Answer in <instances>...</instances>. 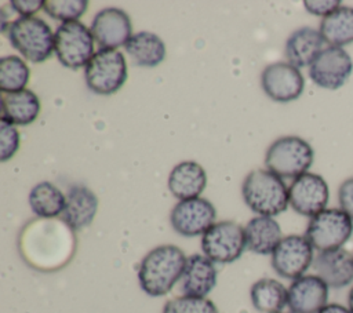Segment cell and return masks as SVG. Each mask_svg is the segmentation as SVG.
<instances>
[{
	"mask_svg": "<svg viewBox=\"0 0 353 313\" xmlns=\"http://www.w3.org/2000/svg\"><path fill=\"white\" fill-rule=\"evenodd\" d=\"M186 259L183 251L172 244L150 250L138 267V281L143 292L150 296L168 294L175 283L181 280Z\"/></svg>",
	"mask_w": 353,
	"mask_h": 313,
	"instance_id": "cell-1",
	"label": "cell"
},
{
	"mask_svg": "<svg viewBox=\"0 0 353 313\" xmlns=\"http://www.w3.org/2000/svg\"><path fill=\"white\" fill-rule=\"evenodd\" d=\"M241 193L248 208L262 216L279 215L290 204L285 183L269 170L248 172L243 181Z\"/></svg>",
	"mask_w": 353,
	"mask_h": 313,
	"instance_id": "cell-2",
	"label": "cell"
},
{
	"mask_svg": "<svg viewBox=\"0 0 353 313\" xmlns=\"http://www.w3.org/2000/svg\"><path fill=\"white\" fill-rule=\"evenodd\" d=\"M314 159V152L307 141L301 137L287 135L276 139L266 150V170L283 178H298L307 172Z\"/></svg>",
	"mask_w": 353,
	"mask_h": 313,
	"instance_id": "cell-3",
	"label": "cell"
},
{
	"mask_svg": "<svg viewBox=\"0 0 353 313\" xmlns=\"http://www.w3.org/2000/svg\"><path fill=\"white\" fill-rule=\"evenodd\" d=\"M8 37L12 47L33 63L44 62L54 51V33L39 17H19L12 21Z\"/></svg>",
	"mask_w": 353,
	"mask_h": 313,
	"instance_id": "cell-4",
	"label": "cell"
},
{
	"mask_svg": "<svg viewBox=\"0 0 353 313\" xmlns=\"http://www.w3.org/2000/svg\"><path fill=\"white\" fill-rule=\"evenodd\" d=\"M84 77L87 87L98 95L117 92L127 80V63L117 50L99 48L85 66Z\"/></svg>",
	"mask_w": 353,
	"mask_h": 313,
	"instance_id": "cell-5",
	"label": "cell"
},
{
	"mask_svg": "<svg viewBox=\"0 0 353 313\" xmlns=\"http://www.w3.org/2000/svg\"><path fill=\"white\" fill-rule=\"evenodd\" d=\"M353 233V219L341 208H325L310 218L305 237L319 252L342 248Z\"/></svg>",
	"mask_w": 353,
	"mask_h": 313,
	"instance_id": "cell-6",
	"label": "cell"
},
{
	"mask_svg": "<svg viewBox=\"0 0 353 313\" xmlns=\"http://www.w3.org/2000/svg\"><path fill=\"white\" fill-rule=\"evenodd\" d=\"M54 51L58 61L69 68L87 66L94 52V36L79 21L62 22L54 34Z\"/></svg>",
	"mask_w": 353,
	"mask_h": 313,
	"instance_id": "cell-7",
	"label": "cell"
},
{
	"mask_svg": "<svg viewBox=\"0 0 353 313\" xmlns=\"http://www.w3.org/2000/svg\"><path fill=\"white\" fill-rule=\"evenodd\" d=\"M247 247L244 229L233 221L214 223L201 237V250L212 262L230 263L237 261Z\"/></svg>",
	"mask_w": 353,
	"mask_h": 313,
	"instance_id": "cell-8",
	"label": "cell"
},
{
	"mask_svg": "<svg viewBox=\"0 0 353 313\" xmlns=\"http://www.w3.org/2000/svg\"><path fill=\"white\" fill-rule=\"evenodd\" d=\"M313 247L305 236L290 234L281 239L272 254V267L284 277L296 280L313 263Z\"/></svg>",
	"mask_w": 353,
	"mask_h": 313,
	"instance_id": "cell-9",
	"label": "cell"
},
{
	"mask_svg": "<svg viewBox=\"0 0 353 313\" xmlns=\"http://www.w3.org/2000/svg\"><path fill=\"white\" fill-rule=\"evenodd\" d=\"M353 72L352 57L341 47H325L310 63L309 77L325 90L341 88Z\"/></svg>",
	"mask_w": 353,
	"mask_h": 313,
	"instance_id": "cell-10",
	"label": "cell"
},
{
	"mask_svg": "<svg viewBox=\"0 0 353 313\" xmlns=\"http://www.w3.org/2000/svg\"><path fill=\"white\" fill-rule=\"evenodd\" d=\"M290 205L298 214L313 218L325 210L330 190L325 179L313 172H305L295 178L288 188Z\"/></svg>",
	"mask_w": 353,
	"mask_h": 313,
	"instance_id": "cell-11",
	"label": "cell"
},
{
	"mask_svg": "<svg viewBox=\"0 0 353 313\" xmlns=\"http://www.w3.org/2000/svg\"><path fill=\"white\" fill-rule=\"evenodd\" d=\"M215 218L216 211L214 205L203 197L176 203L170 215L174 230L185 237L204 234L215 223Z\"/></svg>",
	"mask_w": 353,
	"mask_h": 313,
	"instance_id": "cell-12",
	"label": "cell"
},
{
	"mask_svg": "<svg viewBox=\"0 0 353 313\" xmlns=\"http://www.w3.org/2000/svg\"><path fill=\"white\" fill-rule=\"evenodd\" d=\"M261 85L270 99L276 102H291L303 92L305 79L294 65L274 62L262 70Z\"/></svg>",
	"mask_w": 353,
	"mask_h": 313,
	"instance_id": "cell-13",
	"label": "cell"
},
{
	"mask_svg": "<svg viewBox=\"0 0 353 313\" xmlns=\"http://www.w3.org/2000/svg\"><path fill=\"white\" fill-rule=\"evenodd\" d=\"M90 30L101 48L116 50L125 46L132 36V23L128 14L121 8L106 7L94 17Z\"/></svg>",
	"mask_w": 353,
	"mask_h": 313,
	"instance_id": "cell-14",
	"label": "cell"
},
{
	"mask_svg": "<svg viewBox=\"0 0 353 313\" xmlns=\"http://www.w3.org/2000/svg\"><path fill=\"white\" fill-rule=\"evenodd\" d=\"M328 285L317 274L292 280L288 287L287 306L291 313H319L328 301Z\"/></svg>",
	"mask_w": 353,
	"mask_h": 313,
	"instance_id": "cell-15",
	"label": "cell"
},
{
	"mask_svg": "<svg viewBox=\"0 0 353 313\" xmlns=\"http://www.w3.org/2000/svg\"><path fill=\"white\" fill-rule=\"evenodd\" d=\"M312 265L330 288H343L353 281V255L343 248L319 252Z\"/></svg>",
	"mask_w": 353,
	"mask_h": 313,
	"instance_id": "cell-16",
	"label": "cell"
},
{
	"mask_svg": "<svg viewBox=\"0 0 353 313\" xmlns=\"http://www.w3.org/2000/svg\"><path fill=\"white\" fill-rule=\"evenodd\" d=\"M216 284V269L205 255L193 254L188 256L181 277V291L186 296L205 298Z\"/></svg>",
	"mask_w": 353,
	"mask_h": 313,
	"instance_id": "cell-17",
	"label": "cell"
},
{
	"mask_svg": "<svg viewBox=\"0 0 353 313\" xmlns=\"http://www.w3.org/2000/svg\"><path fill=\"white\" fill-rule=\"evenodd\" d=\"M98 197L91 189L84 185H72L66 193L62 219L72 230H80L91 225L98 211Z\"/></svg>",
	"mask_w": 353,
	"mask_h": 313,
	"instance_id": "cell-18",
	"label": "cell"
},
{
	"mask_svg": "<svg viewBox=\"0 0 353 313\" xmlns=\"http://www.w3.org/2000/svg\"><path fill=\"white\" fill-rule=\"evenodd\" d=\"M324 39L320 30L303 26L294 30L285 41V57L295 68L310 66L314 58L324 50Z\"/></svg>",
	"mask_w": 353,
	"mask_h": 313,
	"instance_id": "cell-19",
	"label": "cell"
},
{
	"mask_svg": "<svg viewBox=\"0 0 353 313\" xmlns=\"http://www.w3.org/2000/svg\"><path fill=\"white\" fill-rule=\"evenodd\" d=\"M205 185L207 174L204 168L192 160L178 163L168 176V189L181 201L199 197Z\"/></svg>",
	"mask_w": 353,
	"mask_h": 313,
	"instance_id": "cell-20",
	"label": "cell"
},
{
	"mask_svg": "<svg viewBox=\"0 0 353 313\" xmlns=\"http://www.w3.org/2000/svg\"><path fill=\"white\" fill-rule=\"evenodd\" d=\"M40 113V101L30 90L1 94V121L8 124L28 125Z\"/></svg>",
	"mask_w": 353,
	"mask_h": 313,
	"instance_id": "cell-21",
	"label": "cell"
},
{
	"mask_svg": "<svg viewBox=\"0 0 353 313\" xmlns=\"http://www.w3.org/2000/svg\"><path fill=\"white\" fill-rule=\"evenodd\" d=\"M247 248L259 255L273 254L281 241V228L272 216H255L244 228Z\"/></svg>",
	"mask_w": 353,
	"mask_h": 313,
	"instance_id": "cell-22",
	"label": "cell"
},
{
	"mask_svg": "<svg viewBox=\"0 0 353 313\" xmlns=\"http://www.w3.org/2000/svg\"><path fill=\"white\" fill-rule=\"evenodd\" d=\"M132 63L142 68H154L165 58L164 41L152 32H138L124 46Z\"/></svg>",
	"mask_w": 353,
	"mask_h": 313,
	"instance_id": "cell-23",
	"label": "cell"
},
{
	"mask_svg": "<svg viewBox=\"0 0 353 313\" xmlns=\"http://www.w3.org/2000/svg\"><path fill=\"white\" fill-rule=\"evenodd\" d=\"M320 33L331 47H343L353 43V7L341 6L336 11L323 18Z\"/></svg>",
	"mask_w": 353,
	"mask_h": 313,
	"instance_id": "cell-24",
	"label": "cell"
},
{
	"mask_svg": "<svg viewBox=\"0 0 353 313\" xmlns=\"http://www.w3.org/2000/svg\"><path fill=\"white\" fill-rule=\"evenodd\" d=\"M29 204L37 216L51 219L61 215L66 205V196L51 182H39L29 193Z\"/></svg>",
	"mask_w": 353,
	"mask_h": 313,
	"instance_id": "cell-25",
	"label": "cell"
},
{
	"mask_svg": "<svg viewBox=\"0 0 353 313\" xmlns=\"http://www.w3.org/2000/svg\"><path fill=\"white\" fill-rule=\"evenodd\" d=\"M252 306L261 313H277L287 305L288 290L274 279H261L251 285Z\"/></svg>",
	"mask_w": 353,
	"mask_h": 313,
	"instance_id": "cell-26",
	"label": "cell"
},
{
	"mask_svg": "<svg viewBox=\"0 0 353 313\" xmlns=\"http://www.w3.org/2000/svg\"><path fill=\"white\" fill-rule=\"evenodd\" d=\"M29 76V68L19 57L7 55L0 59V88L3 92L25 90Z\"/></svg>",
	"mask_w": 353,
	"mask_h": 313,
	"instance_id": "cell-27",
	"label": "cell"
},
{
	"mask_svg": "<svg viewBox=\"0 0 353 313\" xmlns=\"http://www.w3.org/2000/svg\"><path fill=\"white\" fill-rule=\"evenodd\" d=\"M88 7L87 0H46L44 11L54 19L63 22L79 21Z\"/></svg>",
	"mask_w": 353,
	"mask_h": 313,
	"instance_id": "cell-28",
	"label": "cell"
},
{
	"mask_svg": "<svg viewBox=\"0 0 353 313\" xmlns=\"http://www.w3.org/2000/svg\"><path fill=\"white\" fill-rule=\"evenodd\" d=\"M163 313H218V309L207 298L182 295L170 299L164 305Z\"/></svg>",
	"mask_w": 353,
	"mask_h": 313,
	"instance_id": "cell-29",
	"label": "cell"
},
{
	"mask_svg": "<svg viewBox=\"0 0 353 313\" xmlns=\"http://www.w3.org/2000/svg\"><path fill=\"white\" fill-rule=\"evenodd\" d=\"M19 146V132L18 130L6 121L0 124V160H10Z\"/></svg>",
	"mask_w": 353,
	"mask_h": 313,
	"instance_id": "cell-30",
	"label": "cell"
},
{
	"mask_svg": "<svg viewBox=\"0 0 353 313\" xmlns=\"http://www.w3.org/2000/svg\"><path fill=\"white\" fill-rule=\"evenodd\" d=\"M303 6L307 12L325 18L336 11L342 4L339 0H305Z\"/></svg>",
	"mask_w": 353,
	"mask_h": 313,
	"instance_id": "cell-31",
	"label": "cell"
},
{
	"mask_svg": "<svg viewBox=\"0 0 353 313\" xmlns=\"http://www.w3.org/2000/svg\"><path fill=\"white\" fill-rule=\"evenodd\" d=\"M338 201L341 210L353 219V178L345 179L338 189Z\"/></svg>",
	"mask_w": 353,
	"mask_h": 313,
	"instance_id": "cell-32",
	"label": "cell"
},
{
	"mask_svg": "<svg viewBox=\"0 0 353 313\" xmlns=\"http://www.w3.org/2000/svg\"><path fill=\"white\" fill-rule=\"evenodd\" d=\"M10 4L21 17H34V14L40 8H43L44 1H40V0H12Z\"/></svg>",
	"mask_w": 353,
	"mask_h": 313,
	"instance_id": "cell-33",
	"label": "cell"
},
{
	"mask_svg": "<svg viewBox=\"0 0 353 313\" xmlns=\"http://www.w3.org/2000/svg\"><path fill=\"white\" fill-rule=\"evenodd\" d=\"M319 313H352L349 307L339 303H327Z\"/></svg>",
	"mask_w": 353,
	"mask_h": 313,
	"instance_id": "cell-34",
	"label": "cell"
},
{
	"mask_svg": "<svg viewBox=\"0 0 353 313\" xmlns=\"http://www.w3.org/2000/svg\"><path fill=\"white\" fill-rule=\"evenodd\" d=\"M347 307L353 313V287L350 288V291L347 294Z\"/></svg>",
	"mask_w": 353,
	"mask_h": 313,
	"instance_id": "cell-35",
	"label": "cell"
},
{
	"mask_svg": "<svg viewBox=\"0 0 353 313\" xmlns=\"http://www.w3.org/2000/svg\"><path fill=\"white\" fill-rule=\"evenodd\" d=\"M277 313H284V312H277Z\"/></svg>",
	"mask_w": 353,
	"mask_h": 313,
	"instance_id": "cell-36",
	"label": "cell"
}]
</instances>
